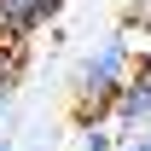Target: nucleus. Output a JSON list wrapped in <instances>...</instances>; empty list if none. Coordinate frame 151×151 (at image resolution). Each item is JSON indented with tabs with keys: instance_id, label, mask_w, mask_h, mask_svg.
<instances>
[{
	"instance_id": "1",
	"label": "nucleus",
	"mask_w": 151,
	"mask_h": 151,
	"mask_svg": "<svg viewBox=\"0 0 151 151\" xmlns=\"http://www.w3.org/2000/svg\"><path fill=\"white\" fill-rule=\"evenodd\" d=\"M122 81H128V47H122V35H111L81 64V99H116Z\"/></svg>"
},
{
	"instance_id": "6",
	"label": "nucleus",
	"mask_w": 151,
	"mask_h": 151,
	"mask_svg": "<svg viewBox=\"0 0 151 151\" xmlns=\"http://www.w3.org/2000/svg\"><path fill=\"white\" fill-rule=\"evenodd\" d=\"M122 151H151V145H122Z\"/></svg>"
},
{
	"instance_id": "5",
	"label": "nucleus",
	"mask_w": 151,
	"mask_h": 151,
	"mask_svg": "<svg viewBox=\"0 0 151 151\" xmlns=\"http://www.w3.org/2000/svg\"><path fill=\"white\" fill-rule=\"evenodd\" d=\"M87 151H116V139H111V134H93V139H87Z\"/></svg>"
},
{
	"instance_id": "3",
	"label": "nucleus",
	"mask_w": 151,
	"mask_h": 151,
	"mask_svg": "<svg viewBox=\"0 0 151 151\" xmlns=\"http://www.w3.org/2000/svg\"><path fill=\"white\" fill-rule=\"evenodd\" d=\"M111 105H116V122H122V128H145V122H151V76L122 81Z\"/></svg>"
},
{
	"instance_id": "8",
	"label": "nucleus",
	"mask_w": 151,
	"mask_h": 151,
	"mask_svg": "<svg viewBox=\"0 0 151 151\" xmlns=\"http://www.w3.org/2000/svg\"><path fill=\"white\" fill-rule=\"evenodd\" d=\"M0 151H6V145H0Z\"/></svg>"
},
{
	"instance_id": "2",
	"label": "nucleus",
	"mask_w": 151,
	"mask_h": 151,
	"mask_svg": "<svg viewBox=\"0 0 151 151\" xmlns=\"http://www.w3.org/2000/svg\"><path fill=\"white\" fill-rule=\"evenodd\" d=\"M64 0H0V35H29V29H41V23L52 18Z\"/></svg>"
},
{
	"instance_id": "7",
	"label": "nucleus",
	"mask_w": 151,
	"mask_h": 151,
	"mask_svg": "<svg viewBox=\"0 0 151 151\" xmlns=\"http://www.w3.org/2000/svg\"><path fill=\"white\" fill-rule=\"evenodd\" d=\"M145 128H151V122H145ZM145 145H151V139H145Z\"/></svg>"
},
{
	"instance_id": "4",
	"label": "nucleus",
	"mask_w": 151,
	"mask_h": 151,
	"mask_svg": "<svg viewBox=\"0 0 151 151\" xmlns=\"http://www.w3.org/2000/svg\"><path fill=\"white\" fill-rule=\"evenodd\" d=\"M18 87V58H0V116H6V99Z\"/></svg>"
}]
</instances>
